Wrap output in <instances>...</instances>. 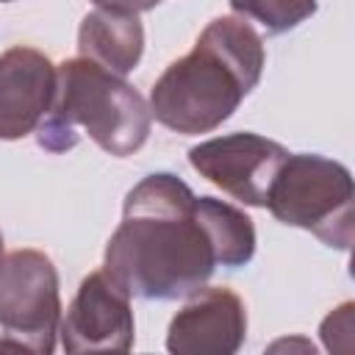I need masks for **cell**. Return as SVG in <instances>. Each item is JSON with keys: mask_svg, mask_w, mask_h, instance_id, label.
<instances>
[{"mask_svg": "<svg viewBox=\"0 0 355 355\" xmlns=\"http://www.w3.org/2000/svg\"><path fill=\"white\" fill-rule=\"evenodd\" d=\"M239 17L255 19L266 33L294 31L300 22L316 14V0H227Z\"/></svg>", "mask_w": 355, "mask_h": 355, "instance_id": "7c38bea8", "label": "cell"}, {"mask_svg": "<svg viewBox=\"0 0 355 355\" xmlns=\"http://www.w3.org/2000/svg\"><path fill=\"white\" fill-rule=\"evenodd\" d=\"M61 324L58 272L39 250H14L0 263V330L14 347L44 352L55 349Z\"/></svg>", "mask_w": 355, "mask_h": 355, "instance_id": "5b68a950", "label": "cell"}, {"mask_svg": "<svg viewBox=\"0 0 355 355\" xmlns=\"http://www.w3.org/2000/svg\"><path fill=\"white\" fill-rule=\"evenodd\" d=\"M194 211L200 225L208 233V241L216 252V263L227 269L247 266L255 255V225L252 219L216 197H194Z\"/></svg>", "mask_w": 355, "mask_h": 355, "instance_id": "8fae6325", "label": "cell"}, {"mask_svg": "<svg viewBox=\"0 0 355 355\" xmlns=\"http://www.w3.org/2000/svg\"><path fill=\"white\" fill-rule=\"evenodd\" d=\"M0 3H11V0H0Z\"/></svg>", "mask_w": 355, "mask_h": 355, "instance_id": "2e32d148", "label": "cell"}, {"mask_svg": "<svg viewBox=\"0 0 355 355\" xmlns=\"http://www.w3.org/2000/svg\"><path fill=\"white\" fill-rule=\"evenodd\" d=\"M0 263H3V233H0Z\"/></svg>", "mask_w": 355, "mask_h": 355, "instance_id": "9a60e30c", "label": "cell"}, {"mask_svg": "<svg viewBox=\"0 0 355 355\" xmlns=\"http://www.w3.org/2000/svg\"><path fill=\"white\" fill-rule=\"evenodd\" d=\"M194 197L172 172H153L128 191L103 269L130 297L178 300L211 280L219 263L197 219Z\"/></svg>", "mask_w": 355, "mask_h": 355, "instance_id": "6da1fadb", "label": "cell"}, {"mask_svg": "<svg viewBox=\"0 0 355 355\" xmlns=\"http://www.w3.org/2000/svg\"><path fill=\"white\" fill-rule=\"evenodd\" d=\"M55 89L53 61L33 47L0 53V141L33 133L50 108Z\"/></svg>", "mask_w": 355, "mask_h": 355, "instance_id": "9c48e42d", "label": "cell"}, {"mask_svg": "<svg viewBox=\"0 0 355 355\" xmlns=\"http://www.w3.org/2000/svg\"><path fill=\"white\" fill-rule=\"evenodd\" d=\"M150 103L119 75L78 55L55 67V89L36 133L39 147L67 153L78 144V128L89 139L116 155H133L150 136Z\"/></svg>", "mask_w": 355, "mask_h": 355, "instance_id": "3957f363", "label": "cell"}, {"mask_svg": "<svg viewBox=\"0 0 355 355\" xmlns=\"http://www.w3.org/2000/svg\"><path fill=\"white\" fill-rule=\"evenodd\" d=\"M97 8H105V11H116V14H141V11H150L155 8L161 0H92Z\"/></svg>", "mask_w": 355, "mask_h": 355, "instance_id": "5bb4252c", "label": "cell"}, {"mask_svg": "<svg viewBox=\"0 0 355 355\" xmlns=\"http://www.w3.org/2000/svg\"><path fill=\"white\" fill-rule=\"evenodd\" d=\"M263 39L244 17L211 19L191 53L172 61L150 92V114L180 136L216 130L258 86Z\"/></svg>", "mask_w": 355, "mask_h": 355, "instance_id": "7a4b0ae2", "label": "cell"}, {"mask_svg": "<svg viewBox=\"0 0 355 355\" xmlns=\"http://www.w3.org/2000/svg\"><path fill=\"white\" fill-rule=\"evenodd\" d=\"M247 338V308L225 286H200L172 316L166 349L175 355H233Z\"/></svg>", "mask_w": 355, "mask_h": 355, "instance_id": "ba28073f", "label": "cell"}, {"mask_svg": "<svg viewBox=\"0 0 355 355\" xmlns=\"http://www.w3.org/2000/svg\"><path fill=\"white\" fill-rule=\"evenodd\" d=\"M352 200L349 169L319 153H288L266 191V208L277 222L311 230L322 244L341 252L355 239Z\"/></svg>", "mask_w": 355, "mask_h": 355, "instance_id": "277c9868", "label": "cell"}, {"mask_svg": "<svg viewBox=\"0 0 355 355\" xmlns=\"http://www.w3.org/2000/svg\"><path fill=\"white\" fill-rule=\"evenodd\" d=\"M78 50L83 58L125 78L141 61L144 25L136 14H116L105 8L89 11L78 28Z\"/></svg>", "mask_w": 355, "mask_h": 355, "instance_id": "30bf717a", "label": "cell"}, {"mask_svg": "<svg viewBox=\"0 0 355 355\" xmlns=\"http://www.w3.org/2000/svg\"><path fill=\"white\" fill-rule=\"evenodd\" d=\"M286 155L288 150L283 144L250 130H239L194 144L189 150V164L233 200L261 208L266 205L269 183Z\"/></svg>", "mask_w": 355, "mask_h": 355, "instance_id": "8992f818", "label": "cell"}, {"mask_svg": "<svg viewBox=\"0 0 355 355\" xmlns=\"http://www.w3.org/2000/svg\"><path fill=\"white\" fill-rule=\"evenodd\" d=\"M352 311H355V305L344 302V305H338L336 311H330L324 316L319 333H322V344L330 352H349L352 349V330H355Z\"/></svg>", "mask_w": 355, "mask_h": 355, "instance_id": "4fadbf2b", "label": "cell"}, {"mask_svg": "<svg viewBox=\"0 0 355 355\" xmlns=\"http://www.w3.org/2000/svg\"><path fill=\"white\" fill-rule=\"evenodd\" d=\"M67 352H128L136 338L130 294L105 269L86 275L58 324Z\"/></svg>", "mask_w": 355, "mask_h": 355, "instance_id": "52a82bcc", "label": "cell"}]
</instances>
